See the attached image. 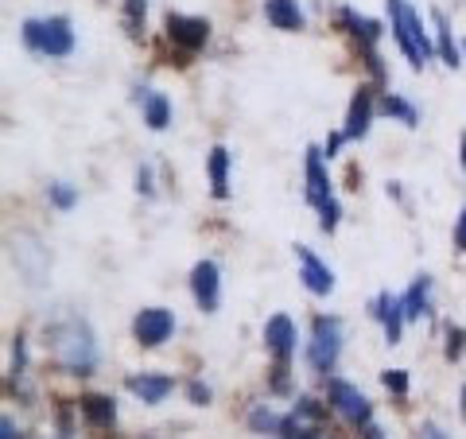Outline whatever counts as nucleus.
Returning a JSON list of instances; mask_svg holds the SVG:
<instances>
[{
  "label": "nucleus",
  "instance_id": "4",
  "mask_svg": "<svg viewBox=\"0 0 466 439\" xmlns=\"http://www.w3.org/2000/svg\"><path fill=\"white\" fill-rule=\"evenodd\" d=\"M308 202L319 210V230L323 233H334L339 230V202H334V191H330V175H327V164H323V152L319 148H308Z\"/></svg>",
  "mask_w": 466,
  "mask_h": 439
},
{
  "label": "nucleus",
  "instance_id": "11",
  "mask_svg": "<svg viewBox=\"0 0 466 439\" xmlns=\"http://www.w3.org/2000/svg\"><path fill=\"white\" fill-rule=\"evenodd\" d=\"M191 291L202 311H218V303H222V272H218L214 260H198L191 269Z\"/></svg>",
  "mask_w": 466,
  "mask_h": 439
},
{
  "label": "nucleus",
  "instance_id": "32",
  "mask_svg": "<svg viewBox=\"0 0 466 439\" xmlns=\"http://www.w3.org/2000/svg\"><path fill=\"white\" fill-rule=\"evenodd\" d=\"M187 393H191V401H195V404H207V401H210V389H207V385H198V382L187 389Z\"/></svg>",
  "mask_w": 466,
  "mask_h": 439
},
{
  "label": "nucleus",
  "instance_id": "22",
  "mask_svg": "<svg viewBox=\"0 0 466 439\" xmlns=\"http://www.w3.org/2000/svg\"><path fill=\"white\" fill-rule=\"evenodd\" d=\"M140 101H144V121H148V128H167V121H171V101L164 97V94H140Z\"/></svg>",
  "mask_w": 466,
  "mask_h": 439
},
{
  "label": "nucleus",
  "instance_id": "15",
  "mask_svg": "<svg viewBox=\"0 0 466 439\" xmlns=\"http://www.w3.org/2000/svg\"><path fill=\"white\" fill-rule=\"evenodd\" d=\"M171 377L167 373H128L125 377V389L133 393V397H140L144 404H159L171 393Z\"/></svg>",
  "mask_w": 466,
  "mask_h": 439
},
{
  "label": "nucleus",
  "instance_id": "5",
  "mask_svg": "<svg viewBox=\"0 0 466 439\" xmlns=\"http://www.w3.org/2000/svg\"><path fill=\"white\" fill-rule=\"evenodd\" d=\"M339 350H342V323L334 315H315L311 323V346H308V362L315 373H330L334 362H339Z\"/></svg>",
  "mask_w": 466,
  "mask_h": 439
},
{
  "label": "nucleus",
  "instance_id": "21",
  "mask_svg": "<svg viewBox=\"0 0 466 439\" xmlns=\"http://www.w3.org/2000/svg\"><path fill=\"white\" fill-rule=\"evenodd\" d=\"M229 152L218 144V148H210V191L214 199H226L229 195Z\"/></svg>",
  "mask_w": 466,
  "mask_h": 439
},
{
  "label": "nucleus",
  "instance_id": "8",
  "mask_svg": "<svg viewBox=\"0 0 466 439\" xmlns=\"http://www.w3.org/2000/svg\"><path fill=\"white\" fill-rule=\"evenodd\" d=\"M164 27H167V39L175 43V47H183L187 55L198 51L202 43L210 39V24L202 16H179V12H167Z\"/></svg>",
  "mask_w": 466,
  "mask_h": 439
},
{
  "label": "nucleus",
  "instance_id": "10",
  "mask_svg": "<svg viewBox=\"0 0 466 439\" xmlns=\"http://www.w3.org/2000/svg\"><path fill=\"white\" fill-rule=\"evenodd\" d=\"M171 331H175V319H171L167 307H144V311L137 315V323H133V334H137L140 346H159V342H167Z\"/></svg>",
  "mask_w": 466,
  "mask_h": 439
},
{
  "label": "nucleus",
  "instance_id": "37",
  "mask_svg": "<svg viewBox=\"0 0 466 439\" xmlns=\"http://www.w3.org/2000/svg\"><path fill=\"white\" fill-rule=\"evenodd\" d=\"M462 416H466V385H462Z\"/></svg>",
  "mask_w": 466,
  "mask_h": 439
},
{
  "label": "nucleus",
  "instance_id": "19",
  "mask_svg": "<svg viewBox=\"0 0 466 439\" xmlns=\"http://www.w3.org/2000/svg\"><path fill=\"white\" fill-rule=\"evenodd\" d=\"M265 20L280 32H299L303 27V12L296 0H265Z\"/></svg>",
  "mask_w": 466,
  "mask_h": 439
},
{
  "label": "nucleus",
  "instance_id": "9",
  "mask_svg": "<svg viewBox=\"0 0 466 439\" xmlns=\"http://www.w3.org/2000/svg\"><path fill=\"white\" fill-rule=\"evenodd\" d=\"M330 404L339 408L346 420L361 424V428H366V424L373 420V404L366 401V393H358L350 382H339V377H330Z\"/></svg>",
  "mask_w": 466,
  "mask_h": 439
},
{
  "label": "nucleus",
  "instance_id": "2",
  "mask_svg": "<svg viewBox=\"0 0 466 439\" xmlns=\"http://www.w3.org/2000/svg\"><path fill=\"white\" fill-rule=\"evenodd\" d=\"M389 20H392V36H397L404 58L420 70L431 58V39L424 32V24H420V12L408 0H389Z\"/></svg>",
  "mask_w": 466,
  "mask_h": 439
},
{
  "label": "nucleus",
  "instance_id": "36",
  "mask_svg": "<svg viewBox=\"0 0 466 439\" xmlns=\"http://www.w3.org/2000/svg\"><path fill=\"white\" fill-rule=\"evenodd\" d=\"M462 171H466V137H462Z\"/></svg>",
  "mask_w": 466,
  "mask_h": 439
},
{
  "label": "nucleus",
  "instance_id": "17",
  "mask_svg": "<svg viewBox=\"0 0 466 439\" xmlns=\"http://www.w3.org/2000/svg\"><path fill=\"white\" fill-rule=\"evenodd\" d=\"M373 315L381 319V327H385V339H389V346L392 342H400V327H404V300H397V296H389V291H381V296L373 300Z\"/></svg>",
  "mask_w": 466,
  "mask_h": 439
},
{
  "label": "nucleus",
  "instance_id": "27",
  "mask_svg": "<svg viewBox=\"0 0 466 439\" xmlns=\"http://www.w3.org/2000/svg\"><path fill=\"white\" fill-rule=\"evenodd\" d=\"M51 202L58 210H70L78 202V191H75V187H66V183H51Z\"/></svg>",
  "mask_w": 466,
  "mask_h": 439
},
{
  "label": "nucleus",
  "instance_id": "35",
  "mask_svg": "<svg viewBox=\"0 0 466 439\" xmlns=\"http://www.w3.org/2000/svg\"><path fill=\"white\" fill-rule=\"evenodd\" d=\"M361 439H385V432H381V428H377V424L370 420V424H366V435H361Z\"/></svg>",
  "mask_w": 466,
  "mask_h": 439
},
{
  "label": "nucleus",
  "instance_id": "18",
  "mask_svg": "<svg viewBox=\"0 0 466 439\" xmlns=\"http://www.w3.org/2000/svg\"><path fill=\"white\" fill-rule=\"evenodd\" d=\"M86 424H94V428H113L116 424V401L113 397H101V393H86L78 401Z\"/></svg>",
  "mask_w": 466,
  "mask_h": 439
},
{
  "label": "nucleus",
  "instance_id": "7",
  "mask_svg": "<svg viewBox=\"0 0 466 439\" xmlns=\"http://www.w3.org/2000/svg\"><path fill=\"white\" fill-rule=\"evenodd\" d=\"M12 257H16V269H20V276L32 288H39L43 281H47V249H43L35 238H16L12 241Z\"/></svg>",
  "mask_w": 466,
  "mask_h": 439
},
{
  "label": "nucleus",
  "instance_id": "25",
  "mask_svg": "<svg viewBox=\"0 0 466 439\" xmlns=\"http://www.w3.org/2000/svg\"><path fill=\"white\" fill-rule=\"evenodd\" d=\"M144 16H148V0H125V32L133 39L140 36Z\"/></svg>",
  "mask_w": 466,
  "mask_h": 439
},
{
  "label": "nucleus",
  "instance_id": "3",
  "mask_svg": "<svg viewBox=\"0 0 466 439\" xmlns=\"http://www.w3.org/2000/svg\"><path fill=\"white\" fill-rule=\"evenodd\" d=\"M20 36H24V47H32L35 55H47V58H66L70 51H75V32H70L66 16L24 20Z\"/></svg>",
  "mask_w": 466,
  "mask_h": 439
},
{
  "label": "nucleus",
  "instance_id": "34",
  "mask_svg": "<svg viewBox=\"0 0 466 439\" xmlns=\"http://www.w3.org/2000/svg\"><path fill=\"white\" fill-rule=\"evenodd\" d=\"M424 439H451V435H447V432H440L435 424H424Z\"/></svg>",
  "mask_w": 466,
  "mask_h": 439
},
{
  "label": "nucleus",
  "instance_id": "16",
  "mask_svg": "<svg viewBox=\"0 0 466 439\" xmlns=\"http://www.w3.org/2000/svg\"><path fill=\"white\" fill-rule=\"evenodd\" d=\"M370 117H373V90L358 86L354 101H350V117H346V140H361L370 133Z\"/></svg>",
  "mask_w": 466,
  "mask_h": 439
},
{
  "label": "nucleus",
  "instance_id": "30",
  "mask_svg": "<svg viewBox=\"0 0 466 439\" xmlns=\"http://www.w3.org/2000/svg\"><path fill=\"white\" fill-rule=\"evenodd\" d=\"M137 191L148 195V199L156 195V187H152V168H148V164H140V171H137Z\"/></svg>",
  "mask_w": 466,
  "mask_h": 439
},
{
  "label": "nucleus",
  "instance_id": "20",
  "mask_svg": "<svg viewBox=\"0 0 466 439\" xmlns=\"http://www.w3.org/2000/svg\"><path fill=\"white\" fill-rule=\"evenodd\" d=\"M404 315L408 319H420V315H431V276H416L412 288L404 296Z\"/></svg>",
  "mask_w": 466,
  "mask_h": 439
},
{
  "label": "nucleus",
  "instance_id": "33",
  "mask_svg": "<svg viewBox=\"0 0 466 439\" xmlns=\"http://www.w3.org/2000/svg\"><path fill=\"white\" fill-rule=\"evenodd\" d=\"M0 439H20V428H16V424H12L8 416L0 420Z\"/></svg>",
  "mask_w": 466,
  "mask_h": 439
},
{
  "label": "nucleus",
  "instance_id": "26",
  "mask_svg": "<svg viewBox=\"0 0 466 439\" xmlns=\"http://www.w3.org/2000/svg\"><path fill=\"white\" fill-rule=\"evenodd\" d=\"M249 428L253 432H284V416H276L272 413V408H253V413H249Z\"/></svg>",
  "mask_w": 466,
  "mask_h": 439
},
{
  "label": "nucleus",
  "instance_id": "31",
  "mask_svg": "<svg viewBox=\"0 0 466 439\" xmlns=\"http://www.w3.org/2000/svg\"><path fill=\"white\" fill-rule=\"evenodd\" d=\"M455 249H459V253H466V207H462L459 226H455Z\"/></svg>",
  "mask_w": 466,
  "mask_h": 439
},
{
  "label": "nucleus",
  "instance_id": "13",
  "mask_svg": "<svg viewBox=\"0 0 466 439\" xmlns=\"http://www.w3.org/2000/svg\"><path fill=\"white\" fill-rule=\"evenodd\" d=\"M339 24L361 43V47H366V58H370V70H373V75H381V58H377V51H373V43H377V36H381V27H377L373 20H366V16H358L354 8H342V12H339Z\"/></svg>",
  "mask_w": 466,
  "mask_h": 439
},
{
  "label": "nucleus",
  "instance_id": "24",
  "mask_svg": "<svg viewBox=\"0 0 466 439\" xmlns=\"http://www.w3.org/2000/svg\"><path fill=\"white\" fill-rule=\"evenodd\" d=\"M381 109H385L389 117H397V121H404L408 128H416V121H420V113L408 106L404 97H397V94H385V97H381Z\"/></svg>",
  "mask_w": 466,
  "mask_h": 439
},
{
  "label": "nucleus",
  "instance_id": "23",
  "mask_svg": "<svg viewBox=\"0 0 466 439\" xmlns=\"http://www.w3.org/2000/svg\"><path fill=\"white\" fill-rule=\"evenodd\" d=\"M435 36H440V58L447 66H459V47H455V39H451V27H447L443 12H435Z\"/></svg>",
  "mask_w": 466,
  "mask_h": 439
},
{
  "label": "nucleus",
  "instance_id": "6",
  "mask_svg": "<svg viewBox=\"0 0 466 439\" xmlns=\"http://www.w3.org/2000/svg\"><path fill=\"white\" fill-rule=\"evenodd\" d=\"M265 342H268V350L276 354V389H288V382H284V373H288V362H291V354H296V323H291L288 315H272L268 323H265Z\"/></svg>",
  "mask_w": 466,
  "mask_h": 439
},
{
  "label": "nucleus",
  "instance_id": "28",
  "mask_svg": "<svg viewBox=\"0 0 466 439\" xmlns=\"http://www.w3.org/2000/svg\"><path fill=\"white\" fill-rule=\"evenodd\" d=\"M462 350H466V334H462V327H447V358H451V362H459V358H462Z\"/></svg>",
  "mask_w": 466,
  "mask_h": 439
},
{
  "label": "nucleus",
  "instance_id": "12",
  "mask_svg": "<svg viewBox=\"0 0 466 439\" xmlns=\"http://www.w3.org/2000/svg\"><path fill=\"white\" fill-rule=\"evenodd\" d=\"M296 257H299V281H303V288L315 291V296H330V291H334V272L315 257V249L296 245Z\"/></svg>",
  "mask_w": 466,
  "mask_h": 439
},
{
  "label": "nucleus",
  "instance_id": "1",
  "mask_svg": "<svg viewBox=\"0 0 466 439\" xmlns=\"http://www.w3.org/2000/svg\"><path fill=\"white\" fill-rule=\"evenodd\" d=\"M51 342H55V358L63 370L70 373H94L97 370V339L86 319H66V323H58L51 331Z\"/></svg>",
  "mask_w": 466,
  "mask_h": 439
},
{
  "label": "nucleus",
  "instance_id": "29",
  "mask_svg": "<svg viewBox=\"0 0 466 439\" xmlns=\"http://www.w3.org/2000/svg\"><path fill=\"white\" fill-rule=\"evenodd\" d=\"M381 382H385L389 393H397V397H404V393H408V373L404 370H385Z\"/></svg>",
  "mask_w": 466,
  "mask_h": 439
},
{
  "label": "nucleus",
  "instance_id": "14",
  "mask_svg": "<svg viewBox=\"0 0 466 439\" xmlns=\"http://www.w3.org/2000/svg\"><path fill=\"white\" fill-rule=\"evenodd\" d=\"M323 404H315V401H299L291 413L284 416V432L280 435H308V432H323Z\"/></svg>",
  "mask_w": 466,
  "mask_h": 439
}]
</instances>
